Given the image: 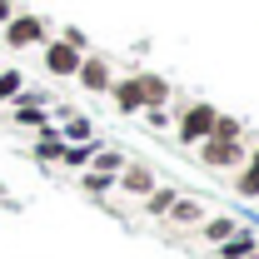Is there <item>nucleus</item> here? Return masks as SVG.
Returning <instances> with one entry per match:
<instances>
[{
  "instance_id": "1",
  "label": "nucleus",
  "mask_w": 259,
  "mask_h": 259,
  "mask_svg": "<svg viewBox=\"0 0 259 259\" xmlns=\"http://www.w3.org/2000/svg\"><path fill=\"white\" fill-rule=\"evenodd\" d=\"M0 35H5L10 50H30V45H45V40H50V25H45V15H35V10H15V15L0 25Z\"/></svg>"
},
{
  "instance_id": "2",
  "label": "nucleus",
  "mask_w": 259,
  "mask_h": 259,
  "mask_svg": "<svg viewBox=\"0 0 259 259\" xmlns=\"http://www.w3.org/2000/svg\"><path fill=\"white\" fill-rule=\"evenodd\" d=\"M214 115H220V110H214L209 100H194V105H185V110L175 115V140L194 150L199 140H209V130H214Z\"/></svg>"
},
{
  "instance_id": "3",
  "label": "nucleus",
  "mask_w": 259,
  "mask_h": 259,
  "mask_svg": "<svg viewBox=\"0 0 259 259\" xmlns=\"http://www.w3.org/2000/svg\"><path fill=\"white\" fill-rule=\"evenodd\" d=\"M194 155H199V164L204 169H239L244 164V155H249V140H199L194 145Z\"/></svg>"
},
{
  "instance_id": "4",
  "label": "nucleus",
  "mask_w": 259,
  "mask_h": 259,
  "mask_svg": "<svg viewBox=\"0 0 259 259\" xmlns=\"http://www.w3.org/2000/svg\"><path fill=\"white\" fill-rule=\"evenodd\" d=\"M85 60V50H75V45H65L60 35H50L45 40V70L55 75V80H75V70Z\"/></svg>"
},
{
  "instance_id": "5",
  "label": "nucleus",
  "mask_w": 259,
  "mask_h": 259,
  "mask_svg": "<svg viewBox=\"0 0 259 259\" xmlns=\"http://www.w3.org/2000/svg\"><path fill=\"white\" fill-rule=\"evenodd\" d=\"M105 95L115 100V110H120V115H140V110H145V85H140V70L115 75V85H110Z\"/></svg>"
},
{
  "instance_id": "6",
  "label": "nucleus",
  "mask_w": 259,
  "mask_h": 259,
  "mask_svg": "<svg viewBox=\"0 0 259 259\" xmlns=\"http://www.w3.org/2000/svg\"><path fill=\"white\" fill-rule=\"evenodd\" d=\"M75 80H80V90L105 95V90L115 85V70H110V60H105V55H85V60H80V70H75Z\"/></svg>"
},
{
  "instance_id": "7",
  "label": "nucleus",
  "mask_w": 259,
  "mask_h": 259,
  "mask_svg": "<svg viewBox=\"0 0 259 259\" xmlns=\"http://www.w3.org/2000/svg\"><path fill=\"white\" fill-rule=\"evenodd\" d=\"M160 185V175L150 169V164H140V160H130L120 175H115V190H125V194H135V199H145V194Z\"/></svg>"
},
{
  "instance_id": "8",
  "label": "nucleus",
  "mask_w": 259,
  "mask_h": 259,
  "mask_svg": "<svg viewBox=\"0 0 259 259\" xmlns=\"http://www.w3.org/2000/svg\"><path fill=\"white\" fill-rule=\"evenodd\" d=\"M254 249H259V234H254V229H244V225L234 229L225 244H214V254H220V259H249Z\"/></svg>"
},
{
  "instance_id": "9",
  "label": "nucleus",
  "mask_w": 259,
  "mask_h": 259,
  "mask_svg": "<svg viewBox=\"0 0 259 259\" xmlns=\"http://www.w3.org/2000/svg\"><path fill=\"white\" fill-rule=\"evenodd\" d=\"M30 155H35V160H45V164H55L65 155V135L55 125H40V130H35V150H30Z\"/></svg>"
},
{
  "instance_id": "10",
  "label": "nucleus",
  "mask_w": 259,
  "mask_h": 259,
  "mask_svg": "<svg viewBox=\"0 0 259 259\" xmlns=\"http://www.w3.org/2000/svg\"><path fill=\"white\" fill-rule=\"evenodd\" d=\"M194 229H199V239H204V244H225L229 234L239 229V220H234V214H204Z\"/></svg>"
},
{
  "instance_id": "11",
  "label": "nucleus",
  "mask_w": 259,
  "mask_h": 259,
  "mask_svg": "<svg viewBox=\"0 0 259 259\" xmlns=\"http://www.w3.org/2000/svg\"><path fill=\"white\" fill-rule=\"evenodd\" d=\"M125 164H130V155H125V150H115V145H100L95 155H90V164H85V169H100V175H120Z\"/></svg>"
},
{
  "instance_id": "12",
  "label": "nucleus",
  "mask_w": 259,
  "mask_h": 259,
  "mask_svg": "<svg viewBox=\"0 0 259 259\" xmlns=\"http://www.w3.org/2000/svg\"><path fill=\"white\" fill-rule=\"evenodd\" d=\"M164 220H169V225H199V220H204V204L190 199V194H180V199L164 209Z\"/></svg>"
},
{
  "instance_id": "13",
  "label": "nucleus",
  "mask_w": 259,
  "mask_h": 259,
  "mask_svg": "<svg viewBox=\"0 0 259 259\" xmlns=\"http://www.w3.org/2000/svg\"><path fill=\"white\" fill-rule=\"evenodd\" d=\"M60 135H65V145H90V140H100V135H95V125H90L85 115H70V110H65Z\"/></svg>"
},
{
  "instance_id": "14",
  "label": "nucleus",
  "mask_w": 259,
  "mask_h": 259,
  "mask_svg": "<svg viewBox=\"0 0 259 259\" xmlns=\"http://www.w3.org/2000/svg\"><path fill=\"white\" fill-rule=\"evenodd\" d=\"M10 125H20V130H40V125H50V115H45V105H10Z\"/></svg>"
},
{
  "instance_id": "15",
  "label": "nucleus",
  "mask_w": 259,
  "mask_h": 259,
  "mask_svg": "<svg viewBox=\"0 0 259 259\" xmlns=\"http://www.w3.org/2000/svg\"><path fill=\"white\" fill-rule=\"evenodd\" d=\"M140 85H145V105H169V80L155 70H140Z\"/></svg>"
},
{
  "instance_id": "16",
  "label": "nucleus",
  "mask_w": 259,
  "mask_h": 259,
  "mask_svg": "<svg viewBox=\"0 0 259 259\" xmlns=\"http://www.w3.org/2000/svg\"><path fill=\"white\" fill-rule=\"evenodd\" d=\"M175 199H180V190H175V185H155V190L145 194V214H155V220H164V209H169Z\"/></svg>"
},
{
  "instance_id": "17",
  "label": "nucleus",
  "mask_w": 259,
  "mask_h": 259,
  "mask_svg": "<svg viewBox=\"0 0 259 259\" xmlns=\"http://www.w3.org/2000/svg\"><path fill=\"white\" fill-rule=\"evenodd\" d=\"M100 150V140H90V145H65V155H60V164H70V169H85L90 164V155Z\"/></svg>"
},
{
  "instance_id": "18",
  "label": "nucleus",
  "mask_w": 259,
  "mask_h": 259,
  "mask_svg": "<svg viewBox=\"0 0 259 259\" xmlns=\"http://www.w3.org/2000/svg\"><path fill=\"white\" fill-rule=\"evenodd\" d=\"M80 185H85V194H110V190H115V175H100V169H80Z\"/></svg>"
},
{
  "instance_id": "19",
  "label": "nucleus",
  "mask_w": 259,
  "mask_h": 259,
  "mask_svg": "<svg viewBox=\"0 0 259 259\" xmlns=\"http://www.w3.org/2000/svg\"><path fill=\"white\" fill-rule=\"evenodd\" d=\"M20 90H25V75L20 70H0V105H10Z\"/></svg>"
},
{
  "instance_id": "20",
  "label": "nucleus",
  "mask_w": 259,
  "mask_h": 259,
  "mask_svg": "<svg viewBox=\"0 0 259 259\" xmlns=\"http://www.w3.org/2000/svg\"><path fill=\"white\" fill-rule=\"evenodd\" d=\"M214 140H244V125L234 120V115H214V130H209Z\"/></svg>"
},
{
  "instance_id": "21",
  "label": "nucleus",
  "mask_w": 259,
  "mask_h": 259,
  "mask_svg": "<svg viewBox=\"0 0 259 259\" xmlns=\"http://www.w3.org/2000/svg\"><path fill=\"white\" fill-rule=\"evenodd\" d=\"M140 115H145V125H150V130H164L169 120H175V115H169V105H145Z\"/></svg>"
},
{
  "instance_id": "22",
  "label": "nucleus",
  "mask_w": 259,
  "mask_h": 259,
  "mask_svg": "<svg viewBox=\"0 0 259 259\" xmlns=\"http://www.w3.org/2000/svg\"><path fill=\"white\" fill-rule=\"evenodd\" d=\"M10 15H15V0H0V25H5Z\"/></svg>"
},
{
  "instance_id": "23",
  "label": "nucleus",
  "mask_w": 259,
  "mask_h": 259,
  "mask_svg": "<svg viewBox=\"0 0 259 259\" xmlns=\"http://www.w3.org/2000/svg\"><path fill=\"white\" fill-rule=\"evenodd\" d=\"M249 259H259V249H254V254H249Z\"/></svg>"
}]
</instances>
